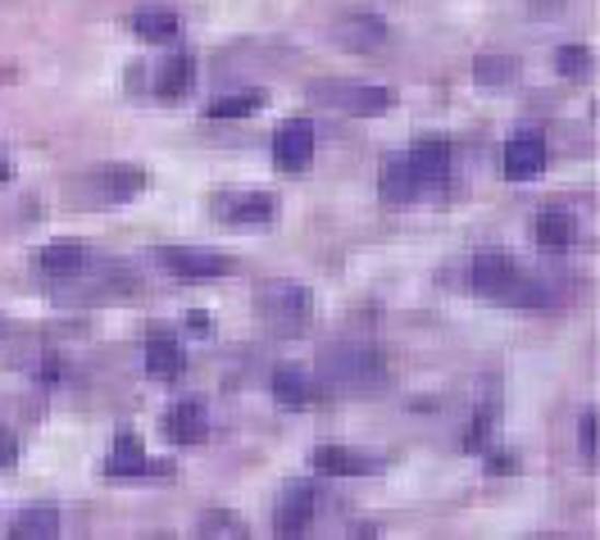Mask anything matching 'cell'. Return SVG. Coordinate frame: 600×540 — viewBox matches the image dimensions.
<instances>
[{
  "instance_id": "3957f363",
  "label": "cell",
  "mask_w": 600,
  "mask_h": 540,
  "mask_svg": "<svg viewBox=\"0 0 600 540\" xmlns=\"http://www.w3.org/2000/svg\"><path fill=\"white\" fill-rule=\"evenodd\" d=\"M255 318L268 337L278 341H291V337H305L310 322H314V295L310 286L300 282H287V278H274L255 291Z\"/></svg>"
},
{
  "instance_id": "6da1fadb",
  "label": "cell",
  "mask_w": 600,
  "mask_h": 540,
  "mask_svg": "<svg viewBox=\"0 0 600 540\" xmlns=\"http://www.w3.org/2000/svg\"><path fill=\"white\" fill-rule=\"evenodd\" d=\"M319 381L337 396H378L392 381V373H386L382 350L359 341H337L319 354Z\"/></svg>"
},
{
  "instance_id": "9c48e42d",
  "label": "cell",
  "mask_w": 600,
  "mask_h": 540,
  "mask_svg": "<svg viewBox=\"0 0 600 540\" xmlns=\"http://www.w3.org/2000/svg\"><path fill=\"white\" fill-rule=\"evenodd\" d=\"M546 173V137L542 132H519L505 145V177L509 183H532Z\"/></svg>"
},
{
  "instance_id": "d4e9b609",
  "label": "cell",
  "mask_w": 600,
  "mask_h": 540,
  "mask_svg": "<svg viewBox=\"0 0 600 540\" xmlns=\"http://www.w3.org/2000/svg\"><path fill=\"white\" fill-rule=\"evenodd\" d=\"M264 105H268V96H264V92H236V96L215 101L205 114H209V118H246V114H259Z\"/></svg>"
},
{
  "instance_id": "d6986e66",
  "label": "cell",
  "mask_w": 600,
  "mask_h": 540,
  "mask_svg": "<svg viewBox=\"0 0 600 540\" xmlns=\"http://www.w3.org/2000/svg\"><path fill=\"white\" fill-rule=\"evenodd\" d=\"M268 391H274V400H278L282 409H310V404L319 400L314 381L300 373V368H278L274 381H268Z\"/></svg>"
},
{
  "instance_id": "e0dca14e",
  "label": "cell",
  "mask_w": 600,
  "mask_h": 540,
  "mask_svg": "<svg viewBox=\"0 0 600 540\" xmlns=\"http://www.w3.org/2000/svg\"><path fill=\"white\" fill-rule=\"evenodd\" d=\"M532 236H536V246H542L546 255H564L568 246H574L578 223H574V214H568V209H546V214L532 223Z\"/></svg>"
},
{
  "instance_id": "7c38bea8",
  "label": "cell",
  "mask_w": 600,
  "mask_h": 540,
  "mask_svg": "<svg viewBox=\"0 0 600 540\" xmlns=\"http://www.w3.org/2000/svg\"><path fill=\"white\" fill-rule=\"evenodd\" d=\"M405 160H409V173H414L418 191H424V187H441L446 173H450V141L446 137H428V141H418Z\"/></svg>"
},
{
  "instance_id": "5b68a950",
  "label": "cell",
  "mask_w": 600,
  "mask_h": 540,
  "mask_svg": "<svg viewBox=\"0 0 600 540\" xmlns=\"http://www.w3.org/2000/svg\"><path fill=\"white\" fill-rule=\"evenodd\" d=\"M215 214L236 227H268L278 219V196L274 191H223L215 196Z\"/></svg>"
},
{
  "instance_id": "277c9868",
  "label": "cell",
  "mask_w": 600,
  "mask_h": 540,
  "mask_svg": "<svg viewBox=\"0 0 600 540\" xmlns=\"http://www.w3.org/2000/svg\"><path fill=\"white\" fill-rule=\"evenodd\" d=\"M310 96L337 114H355V118H378L396 105L392 86H365V82H310Z\"/></svg>"
},
{
  "instance_id": "ac0fdd59",
  "label": "cell",
  "mask_w": 600,
  "mask_h": 540,
  "mask_svg": "<svg viewBox=\"0 0 600 540\" xmlns=\"http://www.w3.org/2000/svg\"><path fill=\"white\" fill-rule=\"evenodd\" d=\"M192 82H196V59L192 55H173V59L160 64V73H155L150 86H155L160 101H183L192 92Z\"/></svg>"
},
{
  "instance_id": "44dd1931",
  "label": "cell",
  "mask_w": 600,
  "mask_h": 540,
  "mask_svg": "<svg viewBox=\"0 0 600 540\" xmlns=\"http://www.w3.org/2000/svg\"><path fill=\"white\" fill-rule=\"evenodd\" d=\"M105 472H109V477H146V472H150V459H146V449H141V441H137L132 432L114 436L109 459H105Z\"/></svg>"
},
{
  "instance_id": "7a4b0ae2",
  "label": "cell",
  "mask_w": 600,
  "mask_h": 540,
  "mask_svg": "<svg viewBox=\"0 0 600 540\" xmlns=\"http://www.w3.org/2000/svg\"><path fill=\"white\" fill-rule=\"evenodd\" d=\"M473 291L496 300V305H509V309H546L551 305L546 282L523 273L509 255H477L473 259Z\"/></svg>"
},
{
  "instance_id": "1f68e13d",
  "label": "cell",
  "mask_w": 600,
  "mask_h": 540,
  "mask_svg": "<svg viewBox=\"0 0 600 540\" xmlns=\"http://www.w3.org/2000/svg\"><path fill=\"white\" fill-rule=\"evenodd\" d=\"M5 177H10V160H0V183H5Z\"/></svg>"
},
{
  "instance_id": "f546056e",
  "label": "cell",
  "mask_w": 600,
  "mask_h": 540,
  "mask_svg": "<svg viewBox=\"0 0 600 540\" xmlns=\"http://www.w3.org/2000/svg\"><path fill=\"white\" fill-rule=\"evenodd\" d=\"M487 472H492V477H505V472H519V459H509V455H492Z\"/></svg>"
},
{
  "instance_id": "cb8c5ba5",
  "label": "cell",
  "mask_w": 600,
  "mask_h": 540,
  "mask_svg": "<svg viewBox=\"0 0 600 540\" xmlns=\"http://www.w3.org/2000/svg\"><path fill=\"white\" fill-rule=\"evenodd\" d=\"M473 78L483 82V86H509L519 78V59H509V55H483L473 64Z\"/></svg>"
},
{
  "instance_id": "484cf974",
  "label": "cell",
  "mask_w": 600,
  "mask_h": 540,
  "mask_svg": "<svg viewBox=\"0 0 600 540\" xmlns=\"http://www.w3.org/2000/svg\"><path fill=\"white\" fill-rule=\"evenodd\" d=\"M555 64H559L564 78H591L596 55H591L587 46H559V50H555Z\"/></svg>"
},
{
  "instance_id": "4fadbf2b",
  "label": "cell",
  "mask_w": 600,
  "mask_h": 540,
  "mask_svg": "<svg viewBox=\"0 0 600 540\" xmlns=\"http://www.w3.org/2000/svg\"><path fill=\"white\" fill-rule=\"evenodd\" d=\"M33 268L42 278H50V282H73L82 268H86V250H82V242H50L37 259H33Z\"/></svg>"
},
{
  "instance_id": "52a82bcc",
  "label": "cell",
  "mask_w": 600,
  "mask_h": 540,
  "mask_svg": "<svg viewBox=\"0 0 600 540\" xmlns=\"http://www.w3.org/2000/svg\"><path fill=\"white\" fill-rule=\"evenodd\" d=\"M333 42L342 50H355V55H369V50H382L386 46V19L382 14H369V10H350L333 23Z\"/></svg>"
},
{
  "instance_id": "4dcf8cb0",
  "label": "cell",
  "mask_w": 600,
  "mask_h": 540,
  "mask_svg": "<svg viewBox=\"0 0 600 540\" xmlns=\"http://www.w3.org/2000/svg\"><path fill=\"white\" fill-rule=\"evenodd\" d=\"M14 455H19L14 436H5V432H0V468H10V463H14Z\"/></svg>"
},
{
  "instance_id": "f1b7e54d",
  "label": "cell",
  "mask_w": 600,
  "mask_h": 540,
  "mask_svg": "<svg viewBox=\"0 0 600 540\" xmlns=\"http://www.w3.org/2000/svg\"><path fill=\"white\" fill-rule=\"evenodd\" d=\"M578 449H582L587 463H596V409H587L582 423H578Z\"/></svg>"
},
{
  "instance_id": "8fae6325",
  "label": "cell",
  "mask_w": 600,
  "mask_h": 540,
  "mask_svg": "<svg viewBox=\"0 0 600 540\" xmlns=\"http://www.w3.org/2000/svg\"><path fill=\"white\" fill-rule=\"evenodd\" d=\"M314 523V486L310 482H291L274 508V531L278 536H300V531H310Z\"/></svg>"
},
{
  "instance_id": "9a60e30c",
  "label": "cell",
  "mask_w": 600,
  "mask_h": 540,
  "mask_svg": "<svg viewBox=\"0 0 600 540\" xmlns=\"http://www.w3.org/2000/svg\"><path fill=\"white\" fill-rule=\"evenodd\" d=\"M314 468L327 477H369V472H382V459L359 455V449H346V445H319Z\"/></svg>"
},
{
  "instance_id": "ffe728a7",
  "label": "cell",
  "mask_w": 600,
  "mask_h": 540,
  "mask_svg": "<svg viewBox=\"0 0 600 540\" xmlns=\"http://www.w3.org/2000/svg\"><path fill=\"white\" fill-rule=\"evenodd\" d=\"M378 191H382L386 204H405V200L418 196V183H414V173H409V160H405V155H386V160H382Z\"/></svg>"
},
{
  "instance_id": "4316f807",
  "label": "cell",
  "mask_w": 600,
  "mask_h": 540,
  "mask_svg": "<svg viewBox=\"0 0 600 540\" xmlns=\"http://www.w3.org/2000/svg\"><path fill=\"white\" fill-rule=\"evenodd\" d=\"M492 427H496V404H487L483 413H473V432L464 436V445H469V449H477V445H487Z\"/></svg>"
},
{
  "instance_id": "603a6c76",
  "label": "cell",
  "mask_w": 600,
  "mask_h": 540,
  "mask_svg": "<svg viewBox=\"0 0 600 540\" xmlns=\"http://www.w3.org/2000/svg\"><path fill=\"white\" fill-rule=\"evenodd\" d=\"M132 33L146 37V42H173L177 37V14L173 10H137Z\"/></svg>"
},
{
  "instance_id": "83f0119b",
  "label": "cell",
  "mask_w": 600,
  "mask_h": 540,
  "mask_svg": "<svg viewBox=\"0 0 600 540\" xmlns=\"http://www.w3.org/2000/svg\"><path fill=\"white\" fill-rule=\"evenodd\" d=\"M200 531L209 536V531H232V536H246V523L236 518V514H205L200 518Z\"/></svg>"
},
{
  "instance_id": "7402d4cb",
  "label": "cell",
  "mask_w": 600,
  "mask_h": 540,
  "mask_svg": "<svg viewBox=\"0 0 600 540\" xmlns=\"http://www.w3.org/2000/svg\"><path fill=\"white\" fill-rule=\"evenodd\" d=\"M10 536H19V540L59 536V508H23V514L10 523Z\"/></svg>"
},
{
  "instance_id": "5bb4252c",
  "label": "cell",
  "mask_w": 600,
  "mask_h": 540,
  "mask_svg": "<svg viewBox=\"0 0 600 540\" xmlns=\"http://www.w3.org/2000/svg\"><path fill=\"white\" fill-rule=\"evenodd\" d=\"M164 436L173 445H200L209 436V413L200 400H177L169 413H164Z\"/></svg>"
},
{
  "instance_id": "2e32d148",
  "label": "cell",
  "mask_w": 600,
  "mask_h": 540,
  "mask_svg": "<svg viewBox=\"0 0 600 540\" xmlns=\"http://www.w3.org/2000/svg\"><path fill=\"white\" fill-rule=\"evenodd\" d=\"M183 364H187V354H183V345H177V337L173 332H150L146 337V373L150 377H160V381H173L177 373H183Z\"/></svg>"
},
{
  "instance_id": "30bf717a",
  "label": "cell",
  "mask_w": 600,
  "mask_h": 540,
  "mask_svg": "<svg viewBox=\"0 0 600 540\" xmlns=\"http://www.w3.org/2000/svg\"><path fill=\"white\" fill-rule=\"evenodd\" d=\"M92 177H96V200H105V204H128L146 191V168L141 164H105Z\"/></svg>"
},
{
  "instance_id": "8992f818",
  "label": "cell",
  "mask_w": 600,
  "mask_h": 540,
  "mask_svg": "<svg viewBox=\"0 0 600 540\" xmlns=\"http://www.w3.org/2000/svg\"><path fill=\"white\" fill-rule=\"evenodd\" d=\"M160 268L173 273L177 282H209V278H228L236 273V263L228 255H209V250H177V246H164L160 250Z\"/></svg>"
},
{
  "instance_id": "ba28073f",
  "label": "cell",
  "mask_w": 600,
  "mask_h": 540,
  "mask_svg": "<svg viewBox=\"0 0 600 540\" xmlns=\"http://www.w3.org/2000/svg\"><path fill=\"white\" fill-rule=\"evenodd\" d=\"M314 160V124L310 118H291L274 132V164L282 173H305Z\"/></svg>"
}]
</instances>
